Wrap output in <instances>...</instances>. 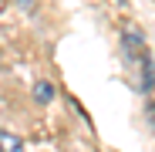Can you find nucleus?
<instances>
[{"mask_svg": "<svg viewBox=\"0 0 155 152\" xmlns=\"http://www.w3.org/2000/svg\"><path fill=\"white\" fill-rule=\"evenodd\" d=\"M121 47H125V61H128V71L135 74V88L138 91H152L155 85V64L148 58V51H145V41L138 31H128L121 37Z\"/></svg>", "mask_w": 155, "mask_h": 152, "instance_id": "nucleus-1", "label": "nucleus"}, {"mask_svg": "<svg viewBox=\"0 0 155 152\" xmlns=\"http://www.w3.org/2000/svg\"><path fill=\"white\" fill-rule=\"evenodd\" d=\"M0 152H24V142H20L14 132L0 129Z\"/></svg>", "mask_w": 155, "mask_h": 152, "instance_id": "nucleus-2", "label": "nucleus"}, {"mask_svg": "<svg viewBox=\"0 0 155 152\" xmlns=\"http://www.w3.org/2000/svg\"><path fill=\"white\" fill-rule=\"evenodd\" d=\"M51 98H54V85H51V81H37L34 85V101H37V105H47Z\"/></svg>", "mask_w": 155, "mask_h": 152, "instance_id": "nucleus-3", "label": "nucleus"}, {"mask_svg": "<svg viewBox=\"0 0 155 152\" xmlns=\"http://www.w3.org/2000/svg\"><path fill=\"white\" fill-rule=\"evenodd\" d=\"M148 118L155 122V101H152V105H148Z\"/></svg>", "mask_w": 155, "mask_h": 152, "instance_id": "nucleus-4", "label": "nucleus"}, {"mask_svg": "<svg viewBox=\"0 0 155 152\" xmlns=\"http://www.w3.org/2000/svg\"><path fill=\"white\" fill-rule=\"evenodd\" d=\"M118 4H125V0H118Z\"/></svg>", "mask_w": 155, "mask_h": 152, "instance_id": "nucleus-5", "label": "nucleus"}]
</instances>
